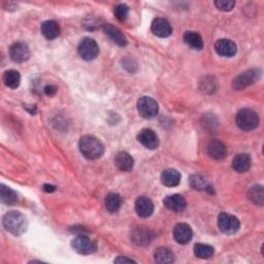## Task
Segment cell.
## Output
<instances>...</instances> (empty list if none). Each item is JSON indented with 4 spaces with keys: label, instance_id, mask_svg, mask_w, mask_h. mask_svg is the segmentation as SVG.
<instances>
[{
    "label": "cell",
    "instance_id": "obj_1",
    "mask_svg": "<svg viewBox=\"0 0 264 264\" xmlns=\"http://www.w3.org/2000/svg\"><path fill=\"white\" fill-rule=\"evenodd\" d=\"M80 151L89 160H96L103 155L104 147L102 142L92 135H85L80 139Z\"/></svg>",
    "mask_w": 264,
    "mask_h": 264
},
{
    "label": "cell",
    "instance_id": "obj_2",
    "mask_svg": "<svg viewBox=\"0 0 264 264\" xmlns=\"http://www.w3.org/2000/svg\"><path fill=\"white\" fill-rule=\"evenodd\" d=\"M2 224L6 231L16 236L23 234L26 231V227H27V222H26L25 217L17 210H10L5 214L2 218Z\"/></svg>",
    "mask_w": 264,
    "mask_h": 264
},
{
    "label": "cell",
    "instance_id": "obj_3",
    "mask_svg": "<svg viewBox=\"0 0 264 264\" xmlns=\"http://www.w3.org/2000/svg\"><path fill=\"white\" fill-rule=\"evenodd\" d=\"M236 125L242 130L251 131L257 128L259 125L258 115L250 109H243L236 115Z\"/></svg>",
    "mask_w": 264,
    "mask_h": 264
},
{
    "label": "cell",
    "instance_id": "obj_4",
    "mask_svg": "<svg viewBox=\"0 0 264 264\" xmlns=\"http://www.w3.org/2000/svg\"><path fill=\"white\" fill-rule=\"evenodd\" d=\"M218 226L224 233L234 234L240 230L241 222L236 217L228 213H221L218 216Z\"/></svg>",
    "mask_w": 264,
    "mask_h": 264
},
{
    "label": "cell",
    "instance_id": "obj_5",
    "mask_svg": "<svg viewBox=\"0 0 264 264\" xmlns=\"http://www.w3.org/2000/svg\"><path fill=\"white\" fill-rule=\"evenodd\" d=\"M77 52L82 59L86 61H91L94 60L98 56L99 48L94 39L86 37L80 43V45H78Z\"/></svg>",
    "mask_w": 264,
    "mask_h": 264
},
{
    "label": "cell",
    "instance_id": "obj_6",
    "mask_svg": "<svg viewBox=\"0 0 264 264\" xmlns=\"http://www.w3.org/2000/svg\"><path fill=\"white\" fill-rule=\"evenodd\" d=\"M137 110L139 115L144 119H152L159 112V105L151 97L143 96L137 101Z\"/></svg>",
    "mask_w": 264,
    "mask_h": 264
},
{
    "label": "cell",
    "instance_id": "obj_7",
    "mask_svg": "<svg viewBox=\"0 0 264 264\" xmlns=\"http://www.w3.org/2000/svg\"><path fill=\"white\" fill-rule=\"evenodd\" d=\"M71 247L73 250H75L77 253L83 254V255H89L94 253L97 250L96 244L90 240L88 236L85 234H80L75 236L74 239L71 241Z\"/></svg>",
    "mask_w": 264,
    "mask_h": 264
},
{
    "label": "cell",
    "instance_id": "obj_8",
    "mask_svg": "<svg viewBox=\"0 0 264 264\" xmlns=\"http://www.w3.org/2000/svg\"><path fill=\"white\" fill-rule=\"evenodd\" d=\"M260 76H261V70L258 68L247 70V71L243 72L242 74L237 75L234 78V81L232 83L233 88L235 90L245 89L246 87L254 84Z\"/></svg>",
    "mask_w": 264,
    "mask_h": 264
},
{
    "label": "cell",
    "instance_id": "obj_9",
    "mask_svg": "<svg viewBox=\"0 0 264 264\" xmlns=\"http://www.w3.org/2000/svg\"><path fill=\"white\" fill-rule=\"evenodd\" d=\"M9 56L16 63H23L30 57V51L27 45L24 43H16L9 49Z\"/></svg>",
    "mask_w": 264,
    "mask_h": 264
},
{
    "label": "cell",
    "instance_id": "obj_10",
    "mask_svg": "<svg viewBox=\"0 0 264 264\" xmlns=\"http://www.w3.org/2000/svg\"><path fill=\"white\" fill-rule=\"evenodd\" d=\"M153 231L146 227H138L131 232V241L136 246H148L153 241Z\"/></svg>",
    "mask_w": 264,
    "mask_h": 264
},
{
    "label": "cell",
    "instance_id": "obj_11",
    "mask_svg": "<svg viewBox=\"0 0 264 264\" xmlns=\"http://www.w3.org/2000/svg\"><path fill=\"white\" fill-rule=\"evenodd\" d=\"M137 139L149 150H155L159 146V138L152 129H142L137 135Z\"/></svg>",
    "mask_w": 264,
    "mask_h": 264
},
{
    "label": "cell",
    "instance_id": "obj_12",
    "mask_svg": "<svg viewBox=\"0 0 264 264\" xmlns=\"http://www.w3.org/2000/svg\"><path fill=\"white\" fill-rule=\"evenodd\" d=\"M193 236L191 227L186 223L177 224L174 228V237L178 244L186 245L188 244Z\"/></svg>",
    "mask_w": 264,
    "mask_h": 264
},
{
    "label": "cell",
    "instance_id": "obj_13",
    "mask_svg": "<svg viewBox=\"0 0 264 264\" xmlns=\"http://www.w3.org/2000/svg\"><path fill=\"white\" fill-rule=\"evenodd\" d=\"M163 204L166 208L171 210V212L180 213L186 208L187 201L182 195L174 194V195H169L165 197L163 200Z\"/></svg>",
    "mask_w": 264,
    "mask_h": 264
},
{
    "label": "cell",
    "instance_id": "obj_14",
    "mask_svg": "<svg viewBox=\"0 0 264 264\" xmlns=\"http://www.w3.org/2000/svg\"><path fill=\"white\" fill-rule=\"evenodd\" d=\"M151 30L154 33V35L161 38L168 37L171 35V33H173V28H171V25L169 24V22L162 18H157L152 22Z\"/></svg>",
    "mask_w": 264,
    "mask_h": 264
},
{
    "label": "cell",
    "instance_id": "obj_15",
    "mask_svg": "<svg viewBox=\"0 0 264 264\" xmlns=\"http://www.w3.org/2000/svg\"><path fill=\"white\" fill-rule=\"evenodd\" d=\"M135 210L140 218H149L154 212V204L150 198L140 196L135 201Z\"/></svg>",
    "mask_w": 264,
    "mask_h": 264
},
{
    "label": "cell",
    "instance_id": "obj_16",
    "mask_svg": "<svg viewBox=\"0 0 264 264\" xmlns=\"http://www.w3.org/2000/svg\"><path fill=\"white\" fill-rule=\"evenodd\" d=\"M215 50L223 57H233L237 52L236 45L229 39H219L215 44Z\"/></svg>",
    "mask_w": 264,
    "mask_h": 264
},
{
    "label": "cell",
    "instance_id": "obj_17",
    "mask_svg": "<svg viewBox=\"0 0 264 264\" xmlns=\"http://www.w3.org/2000/svg\"><path fill=\"white\" fill-rule=\"evenodd\" d=\"M103 31L107 34L112 41L120 47H125L127 45V38L124 33L112 24L103 25Z\"/></svg>",
    "mask_w": 264,
    "mask_h": 264
},
{
    "label": "cell",
    "instance_id": "obj_18",
    "mask_svg": "<svg viewBox=\"0 0 264 264\" xmlns=\"http://www.w3.org/2000/svg\"><path fill=\"white\" fill-rule=\"evenodd\" d=\"M207 154L215 160H222L227 155V149L221 140L214 139L208 143Z\"/></svg>",
    "mask_w": 264,
    "mask_h": 264
},
{
    "label": "cell",
    "instance_id": "obj_19",
    "mask_svg": "<svg viewBox=\"0 0 264 264\" xmlns=\"http://www.w3.org/2000/svg\"><path fill=\"white\" fill-rule=\"evenodd\" d=\"M161 182L166 187H177L181 182V174L174 168L165 169L161 174Z\"/></svg>",
    "mask_w": 264,
    "mask_h": 264
},
{
    "label": "cell",
    "instance_id": "obj_20",
    "mask_svg": "<svg viewBox=\"0 0 264 264\" xmlns=\"http://www.w3.org/2000/svg\"><path fill=\"white\" fill-rule=\"evenodd\" d=\"M115 164L122 171H130L132 170V168H133L134 161L133 158H132L128 153L120 152L115 157Z\"/></svg>",
    "mask_w": 264,
    "mask_h": 264
},
{
    "label": "cell",
    "instance_id": "obj_21",
    "mask_svg": "<svg viewBox=\"0 0 264 264\" xmlns=\"http://www.w3.org/2000/svg\"><path fill=\"white\" fill-rule=\"evenodd\" d=\"M41 30H42L43 35L47 39H50V41L57 38L60 34V27H59L58 23L56 21H53V20L46 21L45 23H43Z\"/></svg>",
    "mask_w": 264,
    "mask_h": 264
},
{
    "label": "cell",
    "instance_id": "obj_22",
    "mask_svg": "<svg viewBox=\"0 0 264 264\" xmlns=\"http://www.w3.org/2000/svg\"><path fill=\"white\" fill-rule=\"evenodd\" d=\"M251 158L247 154H239L234 157L232 167L237 173H246L251 167Z\"/></svg>",
    "mask_w": 264,
    "mask_h": 264
},
{
    "label": "cell",
    "instance_id": "obj_23",
    "mask_svg": "<svg viewBox=\"0 0 264 264\" xmlns=\"http://www.w3.org/2000/svg\"><path fill=\"white\" fill-rule=\"evenodd\" d=\"M184 42L187 46L194 50L200 51L203 48V41L199 33L194 31H187L184 34Z\"/></svg>",
    "mask_w": 264,
    "mask_h": 264
},
{
    "label": "cell",
    "instance_id": "obj_24",
    "mask_svg": "<svg viewBox=\"0 0 264 264\" xmlns=\"http://www.w3.org/2000/svg\"><path fill=\"white\" fill-rule=\"evenodd\" d=\"M105 207L111 213H116L122 205V198L118 193H110L105 197Z\"/></svg>",
    "mask_w": 264,
    "mask_h": 264
},
{
    "label": "cell",
    "instance_id": "obj_25",
    "mask_svg": "<svg viewBox=\"0 0 264 264\" xmlns=\"http://www.w3.org/2000/svg\"><path fill=\"white\" fill-rule=\"evenodd\" d=\"M3 83L10 89H17L21 83L20 72L14 69L6 70L3 73Z\"/></svg>",
    "mask_w": 264,
    "mask_h": 264
},
{
    "label": "cell",
    "instance_id": "obj_26",
    "mask_svg": "<svg viewBox=\"0 0 264 264\" xmlns=\"http://www.w3.org/2000/svg\"><path fill=\"white\" fill-rule=\"evenodd\" d=\"M154 259L157 263H173L175 261V255L167 248H158L154 253Z\"/></svg>",
    "mask_w": 264,
    "mask_h": 264
},
{
    "label": "cell",
    "instance_id": "obj_27",
    "mask_svg": "<svg viewBox=\"0 0 264 264\" xmlns=\"http://www.w3.org/2000/svg\"><path fill=\"white\" fill-rule=\"evenodd\" d=\"M0 197H1L2 203L7 205L15 204L18 200L17 193L3 184L1 185V188H0Z\"/></svg>",
    "mask_w": 264,
    "mask_h": 264
},
{
    "label": "cell",
    "instance_id": "obj_28",
    "mask_svg": "<svg viewBox=\"0 0 264 264\" xmlns=\"http://www.w3.org/2000/svg\"><path fill=\"white\" fill-rule=\"evenodd\" d=\"M248 196L250 200L253 203H255L258 206H262L264 202V193H263V187L261 185H255L252 188L249 190Z\"/></svg>",
    "mask_w": 264,
    "mask_h": 264
},
{
    "label": "cell",
    "instance_id": "obj_29",
    "mask_svg": "<svg viewBox=\"0 0 264 264\" xmlns=\"http://www.w3.org/2000/svg\"><path fill=\"white\" fill-rule=\"evenodd\" d=\"M194 254L201 259H208L214 255V248L205 244H196L194 246Z\"/></svg>",
    "mask_w": 264,
    "mask_h": 264
},
{
    "label": "cell",
    "instance_id": "obj_30",
    "mask_svg": "<svg viewBox=\"0 0 264 264\" xmlns=\"http://www.w3.org/2000/svg\"><path fill=\"white\" fill-rule=\"evenodd\" d=\"M189 181L191 187L196 190H206V188L208 187L207 181L201 175H193L190 177Z\"/></svg>",
    "mask_w": 264,
    "mask_h": 264
},
{
    "label": "cell",
    "instance_id": "obj_31",
    "mask_svg": "<svg viewBox=\"0 0 264 264\" xmlns=\"http://www.w3.org/2000/svg\"><path fill=\"white\" fill-rule=\"evenodd\" d=\"M128 12H129V8L126 4H118L115 7V16L120 22L126 21L128 17Z\"/></svg>",
    "mask_w": 264,
    "mask_h": 264
},
{
    "label": "cell",
    "instance_id": "obj_32",
    "mask_svg": "<svg viewBox=\"0 0 264 264\" xmlns=\"http://www.w3.org/2000/svg\"><path fill=\"white\" fill-rule=\"evenodd\" d=\"M200 85V89L204 93H214V92H216L217 84L212 77H205V81L201 82Z\"/></svg>",
    "mask_w": 264,
    "mask_h": 264
},
{
    "label": "cell",
    "instance_id": "obj_33",
    "mask_svg": "<svg viewBox=\"0 0 264 264\" xmlns=\"http://www.w3.org/2000/svg\"><path fill=\"white\" fill-rule=\"evenodd\" d=\"M215 5L219 10L229 11L233 9L235 2L232 1V0H218V1H215Z\"/></svg>",
    "mask_w": 264,
    "mask_h": 264
},
{
    "label": "cell",
    "instance_id": "obj_34",
    "mask_svg": "<svg viewBox=\"0 0 264 264\" xmlns=\"http://www.w3.org/2000/svg\"><path fill=\"white\" fill-rule=\"evenodd\" d=\"M45 93L46 95L48 96H53V95H55L56 94V92H57V88L55 86H53V85H48L46 86L45 88Z\"/></svg>",
    "mask_w": 264,
    "mask_h": 264
},
{
    "label": "cell",
    "instance_id": "obj_35",
    "mask_svg": "<svg viewBox=\"0 0 264 264\" xmlns=\"http://www.w3.org/2000/svg\"><path fill=\"white\" fill-rule=\"evenodd\" d=\"M115 262L116 263H135L134 260L123 257V256H120V257H118L117 259H115Z\"/></svg>",
    "mask_w": 264,
    "mask_h": 264
},
{
    "label": "cell",
    "instance_id": "obj_36",
    "mask_svg": "<svg viewBox=\"0 0 264 264\" xmlns=\"http://www.w3.org/2000/svg\"><path fill=\"white\" fill-rule=\"evenodd\" d=\"M56 190V187L55 186H53V185H49V184H46L45 186H44V191L45 192H54Z\"/></svg>",
    "mask_w": 264,
    "mask_h": 264
}]
</instances>
